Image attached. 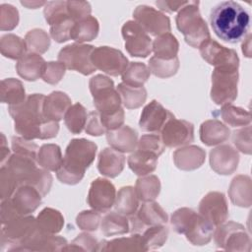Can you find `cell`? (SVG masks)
<instances>
[{
    "mask_svg": "<svg viewBox=\"0 0 252 252\" xmlns=\"http://www.w3.org/2000/svg\"><path fill=\"white\" fill-rule=\"evenodd\" d=\"M44 99L43 94H33L19 104L9 105V113L14 119L15 131L23 138L44 140L56 137L59 124L44 116Z\"/></svg>",
    "mask_w": 252,
    "mask_h": 252,
    "instance_id": "1",
    "label": "cell"
},
{
    "mask_svg": "<svg viewBox=\"0 0 252 252\" xmlns=\"http://www.w3.org/2000/svg\"><path fill=\"white\" fill-rule=\"evenodd\" d=\"M210 24L219 38L228 43H236L248 33L250 14L237 2L223 1L212 8Z\"/></svg>",
    "mask_w": 252,
    "mask_h": 252,
    "instance_id": "2",
    "label": "cell"
},
{
    "mask_svg": "<svg viewBox=\"0 0 252 252\" xmlns=\"http://www.w3.org/2000/svg\"><path fill=\"white\" fill-rule=\"evenodd\" d=\"M97 146L87 139H73L68 144L61 166L56 171L57 178L65 184L79 183L86 169L95 158Z\"/></svg>",
    "mask_w": 252,
    "mask_h": 252,
    "instance_id": "3",
    "label": "cell"
},
{
    "mask_svg": "<svg viewBox=\"0 0 252 252\" xmlns=\"http://www.w3.org/2000/svg\"><path fill=\"white\" fill-rule=\"evenodd\" d=\"M171 225L179 234L194 245H204L210 242L215 231V225L200 214L189 208H180L171 216Z\"/></svg>",
    "mask_w": 252,
    "mask_h": 252,
    "instance_id": "4",
    "label": "cell"
},
{
    "mask_svg": "<svg viewBox=\"0 0 252 252\" xmlns=\"http://www.w3.org/2000/svg\"><path fill=\"white\" fill-rule=\"evenodd\" d=\"M199 4V1H189L178 11L175 19L177 29L183 33L185 41L196 48L211 38L207 23L200 14Z\"/></svg>",
    "mask_w": 252,
    "mask_h": 252,
    "instance_id": "5",
    "label": "cell"
},
{
    "mask_svg": "<svg viewBox=\"0 0 252 252\" xmlns=\"http://www.w3.org/2000/svg\"><path fill=\"white\" fill-rule=\"evenodd\" d=\"M90 91L94 98V105L100 115H110L119 111L121 97L114 88L113 81L104 75H95L90 80Z\"/></svg>",
    "mask_w": 252,
    "mask_h": 252,
    "instance_id": "6",
    "label": "cell"
},
{
    "mask_svg": "<svg viewBox=\"0 0 252 252\" xmlns=\"http://www.w3.org/2000/svg\"><path fill=\"white\" fill-rule=\"evenodd\" d=\"M238 78V68H215L212 74V100L218 105L230 104L237 96Z\"/></svg>",
    "mask_w": 252,
    "mask_h": 252,
    "instance_id": "7",
    "label": "cell"
},
{
    "mask_svg": "<svg viewBox=\"0 0 252 252\" xmlns=\"http://www.w3.org/2000/svg\"><path fill=\"white\" fill-rule=\"evenodd\" d=\"M94 47L89 44L73 43L63 47L58 53V61L67 69L77 71L83 75H90L96 69L92 62Z\"/></svg>",
    "mask_w": 252,
    "mask_h": 252,
    "instance_id": "8",
    "label": "cell"
},
{
    "mask_svg": "<svg viewBox=\"0 0 252 252\" xmlns=\"http://www.w3.org/2000/svg\"><path fill=\"white\" fill-rule=\"evenodd\" d=\"M215 242L218 247L232 251L250 250V237L245 227L237 222L228 221L218 225L215 233Z\"/></svg>",
    "mask_w": 252,
    "mask_h": 252,
    "instance_id": "9",
    "label": "cell"
},
{
    "mask_svg": "<svg viewBox=\"0 0 252 252\" xmlns=\"http://www.w3.org/2000/svg\"><path fill=\"white\" fill-rule=\"evenodd\" d=\"M121 32L125 40V48L130 55L145 58L151 54L153 51L152 39L137 22H126Z\"/></svg>",
    "mask_w": 252,
    "mask_h": 252,
    "instance_id": "10",
    "label": "cell"
},
{
    "mask_svg": "<svg viewBox=\"0 0 252 252\" xmlns=\"http://www.w3.org/2000/svg\"><path fill=\"white\" fill-rule=\"evenodd\" d=\"M133 17L148 34L158 36L170 32L169 18L154 7L139 5L134 10Z\"/></svg>",
    "mask_w": 252,
    "mask_h": 252,
    "instance_id": "11",
    "label": "cell"
},
{
    "mask_svg": "<svg viewBox=\"0 0 252 252\" xmlns=\"http://www.w3.org/2000/svg\"><path fill=\"white\" fill-rule=\"evenodd\" d=\"M92 62L98 69L110 76L122 75L128 66V59L118 49L109 46H100L94 49Z\"/></svg>",
    "mask_w": 252,
    "mask_h": 252,
    "instance_id": "12",
    "label": "cell"
},
{
    "mask_svg": "<svg viewBox=\"0 0 252 252\" xmlns=\"http://www.w3.org/2000/svg\"><path fill=\"white\" fill-rule=\"evenodd\" d=\"M130 231L141 233L149 226L166 224L167 214L156 202L148 201L139 208V210L130 217Z\"/></svg>",
    "mask_w": 252,
    "mask_h": 252,
    "instance_id": "13",
    "label": "cell"
},
{
    "mask_svg": "<svg viewBox=\"0 0 252 252\" xmlns=\"http://www.w3.org/2000/svg\"><path fill=\"white\" fill-rule=\"evenodd\" d=\"M161 140L168 148L189 145L194 141V126L186 120L176 119L174 115L168 119L160 130Z\"/></svg>",
    "mask_w": 252,
    "mask_h": 252,
    "instance_id": "14",
    "label": "cell"
},
{
    "mask_svg": "<svg viewBox=\"0 0 252 252\" xmlns=\"http://www.w3.org/2000/svg\"><path fill=\"white\" fill-rule=\"evenodd\" d=\"M200 53L210 65L217 67H234L238 68L239 58L235 50L220 45L212 38L206 40L200 45Z\"/></svg>",
    "mask_w": 252,
    "mask_h": 252,
    "instance_id": "15",
    "label": "cell"
},
{
    "mask_svg": "<svg viewBox=\"0 0 252 252\" xmlns=\"http://www.w3.org/2000/svg\"><path fill=\"white\" fill-rule=\"evenodd\" d=\"M36 229V220L32 216H20L2 225V240L23 245Z\"/></svg>",
    "mask_w": 252,
    "mask_h": 252,
    "instance_id": "16",
    "label": "cell"
},
{
    "mask_svg": "<svg viewBox=\"0 0 252 252\" xmlns=\"http://www.w3.org/2000/svg\"><path fill=\"white\" fill-rule=\"evenodd\" d=\"M199 214L215 226L225 222L228 219V207L224 194L209 192L199 204Z\"/></svg>",
    "mask_w": 252,
    "mask_h": 252,
    "instance_id": "17",
    "label": "cell"
},
{
    "mask_svg": "<svg viewBox=\"0 0 252 252\" xmlns=\"http://www.w3.org/2000/svg\"><path fill=\"white\" fill-rule=\"evenodd\" d=\"M116 190L114 185L104 178H96L90 186L88 203L90 207L99 213H105L114 206Z\"/></svg>",
    "mask_w": 252,
    "mask_h": 252,
    "instance_id": "18",
    "label": "cell"
},
{
    "mask_svg": "<svg viewBox=\"0 0 252 252\" xmlns=\"http://www.w3.org/2000/svg\"><path fill=\"white\" fill-rule=\"evenodd\" d=\"M173 114L165 109L158 100L153 99L142 110L139 125L146 132H159Z\"/></svg>",
    "mask_w": 252,
    "mask_h": 252,
    "instance_id": "19",
    "label": "cell"
},
{
    "mask_svg": "<svg viewBox=\"0 0 252 252\" xmlns=\"http://www.w3.org/2000/svg\"><path fill=\"white\" fill-rule=\"evenodd\" d=\"M239 155L229 145L215 148L210 153L211 167L219 174L228 175L233 173L238 165Z\"/></svg>",
    "mask_w": 252,
    "mask_h": 252,
    "instance_id": "20",
    "label": "cell"
},
{
    "mask_svg": "<svg viewBox=\"0 0 252 252\" xmlns=\"http://www.w3.org/2000/svg\"><path fill=\"white\" fill-rule=\"evenodd\" d=\"M42 196L31 185L19 186L10 198L17 211L23 215H31L41 203Z\"/></svg>",
    "mask_w": 252,
    "mask_h": 252,
    "instance_id": "21",
    "label": "cell"
},
{
    "mask_svg": "<svg viewBox=\"0 0 252 252\" xmlns=\"http://www.w3.org/2000/svg\"><path fill=\"white\" fill-rule=\"evenodd\" d=\"M105 134L109 146L121 153L133 152L137 147L138 134L127 125H122L115 130H108Z\"/></svg>",
    "mask_w": 252,
    "mask_h": 252,
    "instance_id": "22",
    "label": "cell"
},
{
    "mask_svg": "<svg viewBox=\"0 0 252 252\" xmlns=\"http://www.w3.org/2000/svg\"><path fill=\"white\" fill-rule=\"evenodd\" d=\"M124 164V155L111 147L105 148L99 153L97 169L102 175L111 178L116 177L122 172Z\"/></svg>",
    "mask_w": 252,
    "mask_h": 252,
    "instance_id": "23",
    "label": "cell"
},
{
    "mask_svg": "<svg viewBox=\"0 0 252 252\" xmlns=\"http://www.w3.org/2000/svg\"><path fill=\"white\" fill-rule=\"evenodd\" d=\"M66 246L65 238L42 232L37 228L19 250H63Z\"/></svg>",
    "mask_w": 252,
    "mask_h": 252,
    "instance_id": "24",
    "label": "cell"
},
{
    "mask_svg": "<svg viewBox=\"0 0 252 252\" xmlns=\"http://www.w3.org/2000/svg\"><path fill=\"white\" fill-rule=\"evenodd\" d=\"M205 158V151L197 146L183 147L173 154L175 165L182 170H194L200 167L204 163Z\"/></svg>",
    "mask_w": 252,
    "mask_h": 252,
    "instance_id": "25",
    "label": "cell"
},
{
    "mask_svg": "<svg viewBox=\"0 0 252 252\" xmlns=\"http://www.w3.org/2000/svg\"><path fill=\"white\" fill-rule=\"evenodd\" d=\"M71 106V98L63 92H52L45 96L43 103L44 116L51 121H60Z\"/></svg>",
    "mask_w": 252,
    "mask_h": 252,
    "instance_id": "26",
    "label": "cell"
},
{
    "mask_svg": "<svg viewBox=\"0 0 252 252\" xmlns=\"http://www.w3.org/2000/svg\"><path fill=\"white\" fill-rule=\"evenodd\" d=\"M46 62L44 59L35 53L25 54L19 59L16 70L20 77L27 81H35L42 76Z\"/></svg>",
    "mask_w": 252,
    "mask_h": 252,
    "instance_id": "27",
    "label": "cell"
},
{
    "mask_svg": "<svg viewBox=\"0 0 252 252\" xmlns=\"http://www.w3.org/2000/svg\"><path fill=\"white\" fill-rule=\"evenodd\" d=\"M229 129L217 119L207 120L200 127V139L207 146H215L228 140Z\"/></svg>",
    "mask_w": 252,
    "mask_h": 252,
    "instance_id": "28",
    "label": "cell"
},
{
    "mask_svg": "<svg viewBox=\"0 0 252 252\" xmlns=\"http://www.w3.org/2000/svg\"><path fill=\"white\" fill-rule=\"evenodd\" d=\"M251 179L248 175H237L230 183L228 195L231 202L239 207L251 206Z\"/></svg>",
    "mask_w": 252,
    "mask_h": 252,
    "instance_id": "29",
    "label": "cell"
},
{
    "mask_svg": "<svg viewBox=\"0 0 252 252\" xmlns=\"http://www.w3.org/2000/svg\"><path fill=\"white\" fill-rule=\"evenodd\" d=\"M158 156L137 150L128 158V165L130 169L139 176H145L154 172L158 165Z\"/></svg>",
    "mask_w": 252,
    "mask_h": 252,
    "instance_id": "30",
    "label": "cell"
},
{
    "mask_svg": "<svg viewBox=\"0 0 252 252\" xmlns=\"http://www.w3.org/2000/svg\"><path fill=\"white\" fill-rule=\"evenodd\" d=\"M98 31V21L96 18L90 15L80 21L75 22L71 30V39L78 41L79 43L91 41L97 36Z\"/></svg>",
    "mask_w": 252,
    "mask_h": 252,
    "instance_id": "31",
    "label": "cell"
},
{
    "mask_svg": "<svg viewBox=\"0 0 252 252\" xmlns=\"http://www.w3.org/2000/svg\"><path fill=\"white\" fill-rule=\"evenodd\" d=\"M139 200L140 199L134 187H122L116 194L114 208L117 213L126 217H131L138 210Z\"/></svg>",
    "mask_w": 252,
    "mask_h": 252,
    "instance_id": "32",
    "label": "cell"
},
{
    "mask_svg": "<svg viewBox=\"0 0 252 252\" xmlns=\"http://www.w3.org/2000/svg\"><path fill=\"white\" fill-rule=\"evenodd\" d=\"M100 228L105 236L120 235L130 231V222L126 216L117 212H110L102 218Z\"/></svg>",
    "mask_w": 252,
    "mask_h": 252,
    "instance_id": "33",
    "label": "cell"
},
{
    "mask_svg": "<svg viewBox=\"0 0 252 252\" xmlns=\"http://www.w3.org/2000/svg\"><path fill=\"white\" fill-rule=\"evenodd\" d=\"M35 220L36 226L40 231L50 234L59 232L64 224V218L61 213L52 208L43 209Z\"/></svg>",
    "mask_w": 252,
    "mask_h": 252,
    "instance_id": "34",
    "label": "cell"
},
{
    "mask_svg": "<svg viewBox=\"0 0 252 252\" xmlns=\"http://www.w3.org/2000/svg\"><path fill=\"white\" fill-rule=\"evenodd\" d=\"M63 161L61 149L55 144H44L39 148L37 163L44 169L57 171Z\"/></svg>",
    "mask_w": 252,
    "mask_h": 252,
    "instance_id": "35",
    "label": "cell"
},
{
    "mask_svg": "<svg viewBox=\"0 0 252 252\" xmlns=\"http://www.w3.org/2000/svg\"><path fill=\"white\" fill-rule=\"evenodd\" d=\"M121 101L128 109H134L142 106L147 98V91L144 87H132L124 83L118 84L116 88Z\"/></svg>",
    "mask_w": 252,
    "mask_h": 252,
    "instance_id": "36",
    "label": "cell"
},
{
    "mask_svg": "<svg viewBox=\"0 0 252 252\" xmlns=\"http://www.w3.org/2000/svg\"><path fill=\"white\" fill-rule=\"evenodd\" d=\"M25 88L19 80L5 79L1 82V101L9 105H16L26 99Z\"/></svg>",
    "mask_w": 252,
    "mask_h": 252,
    "instance_id": "37",
    "label": "cell"
},
{
    "mask_svg": "<svg viewBox=\"0 0 252 252\" xmlns=\"http://www.w3.org/2000/svg\"><path fill=\"white\" fill-rule=\"evenodd\" d=\"M179 43L176 37L170 32L160 34L153 41V51L155 56L163 59H173L177 57Z\"/></svg>",
    "mask_w": 252,
    "mask_h": 252,
    "instance_id": "38",
    "label": "cell"
},
{
    "mask_svg": "<svg viewBox=\"0 0 252 252\" xmlns=\"http://www.w3.org/2000/svg\"><path fill=\"white\" fill-rule=\"evenodd\" d=\"M151 71L147 65L141 62H131L122 73V83L132 87H144L150 78Z\"/></svg>",
    "mask_w": 252,
    "mask_h": 252,
    "instance_id": "39",
    "label": "cell"
},
{
    "mask_svg": "<svg viewBox=\"0 0 252 252\" xmlns=\"http://www.w3.org/2000/svg\"><path fill=\"white\" fill-rule=\"evenodd\" d=\"M167 236L168 228L164 224L147 227L141 234L144 251L157 249L162 246V244L166 241Z\"/></svg>",
    "mask_w": 252,
    "mask_h": 252,
    "instance_id": "40",
    "label": "cell"
},
{
    "mask_svg": "<svg viewBox=\"0 0 252 252\" xmlns=\"http://www.w3.org/2000/svg\"><path fill=\"white\" fill-rule=\"evenodd\" d=\"M136 193L143 202L154 201L159 194L160 182L156 175L141 176L136 181Z\"/></svg>",
    "mask_w": 252,
    "mask_h": 252,
    "instance_id": "41",
    "label": "cell"
},
{
    "mask_svg": "<svg viewBox=\"0 0 252 252\" xmlns=\"http://www.w3.org/2000/svg\"><path fill=\"white\" fill-rule=\"evenodd\" d=\"M0 47L2 55L10 59H21L27 51L25 39L13 33L1 36Z\"/></svg>",
    "mask_w": 252,
    "mask_h": 252,
    "instance_id": "42",
    "label": "cell"
},
{
    "mask_svg": "<svg viewBox=\"0 0 252 252\" xmlns=\"http://www.w3.org/2000/svg\"><path fill=\"white\" fill-rule=\"evenodd\" d=\"M87 120L86 108L79 102L71 105L64 115L65 125L73 134H80L86 127Z\"/></svg>",
    "mask_w": 252,
    "mask_h": 252,
    "instance_id": "43",
    "label": "cell"
},
{
    "mask_svg": "<svg viewBox=\"0 0 252 252\" xmlns=\"http://www.w3.org/2000/svg\"><path fill=\"white\" fill-rule=\"evenodd\" d=\"M219 114L222 120L231 127L248 126L251 122V115L249 111L231 104L222 105Z\"/></svg>",
    "mask_w": 252,
    "mask_h": 252,
    "instance_id": "44",
    "label": "cell"
},
{
    "mask_svg": "<svg viewBox=\"0 0 252 252\" xmlns=\"http://www.w3.org/2000/svg\"><path fill=\"white\" fill-rule=\"evenodd\" d=\"M99 243L98 251H117V250H142V237L141 233H134L129 237L115 238L110 241H102Z\"/></svg>",
    "mask_w": 252,
    "mask_h": 252,
    "instance_id": "45",
    "label": "cell"
},
{
    "mask_svg": "<svg viewBox=\"0 0 252 252\" xmlns=\"http://www.w3.org/2000/svg\"><path fill=\"white\" fill-rule=\"evenodd\" d=\"M27 50L30 53H44L50 46V38L47 32L41 29L30 31L25 36Z\"/></svg>",
    "mask_w": 252,
    "mask_h": 252,
    "instance_id": "46",
    "label": "cell"
},
{
    "mask_svg": "<svg viewBox=\"0 0 252 252\" xmlns=\"http://www.w3.org/2000/svg\"><path fill=\"white\" fill-rule=\"evenodd\" d=\"M179 68V60L177 57L173 59H163L153 56L149 61L150 71L158 78H169L173 76Z\"/></svg>",
    "mask_w": 252,
    "mask_h": 252,
    "instance_id": "47",
    "label": "cell"
},
{
    "mask_svg": "<svg viewBox=\"0 0 252 252\" xmlns=\"http://www.w3.org/2000/svg\"><path fill=\"white\" fill-rule=\"evenodd\" d=\"M43 14L45 21L50 27L70 18L67 10V1L46 2Z\"/></svg>",
    "mask_w": 252,
    "mask_h": 252,
    "instance_id": "48",
    "label": "cell"
},
{
    "mask_svg": "<svg viewBox=\"0 0 252 252\" xmlns=\"http://www.w3.org/2000/svg\"><path fill=\"white\" fill-rule=\"evenodd\" d=\"M138 150L152 153L159 157L164 151V144L161 140V137L158 134H146L143 135L137 144Z\"/></svg>",
    "mask_w": 252,
    "mask_h": 252,
    "instance_id": "49",
    "label": "cell"
},
{
    "mask_svg": "<svg viewBox=\"0 0 252 252\" xmlns=\"http://www.w3.org/2000/svg\"><path fill=\"white\" fill-rule=\"evenodd\" d=\"M11 142L12 149L15 154L29 157L37 160L39 147L35 143L32 142V140H27L23 137H12Z\"/></svg>",
    "mask_w": 252,
    "mask_h": 252,
    "instance_id": "50",
    "label": "cell"
},
{
    "mask_svg": "<svg viewBox=\"0 0 252 252\" xmlns=\"http://www.w3.org/2000/svg\"><path fill=\"white\" fill-rule=\"evenodd\" d=\"M19 23V12L10 4L0 5V28L2 31H11Z\"/></svg>",
    "mask_w": 252,
    "mask_h": 252,
    "instance_id": "51",
    "label": "cell"
},
{
    "mask_svg": "<svg viewBox=\"0 0 252 252\" xmlns=\"http://www.w3.org/2000/svg\"><path fill=\"white\" fill-rule=\"evenodd\" d=\"M66 67L63 63L57 61H50L45 64L44 71L42 73V80L48 84L55 85L61 81L65 74Z\"/></svg>",
    "mask_w": 252,
    "mask_h": 252,
    "instance_id": "52",
    "label": "cell"
},
{
    "mask_svg": "<svg viewBox=\"0 0 252 252\" xmlns=\"http://www.w3.org/2000/svg\"><path fill=\"white\" fill-rule=\"evenodd\" d=\"M101 220V216L99 212L96 211H83L76 219V222L81 229L85 230H96L99 222Z\"/></svg>",
    "mask_w": 252,
    "mask_h": 252,
    "instance_id": "53",
    "label": "cell"
},
{
    "mask_svg": "<svg viewBox=\"0 0 252 252\" xmlns=\"http://www.w3.org/2000/svg\"><path fill=\"white\" fill-rule=\"evenodd\" d=\"M89 250L98 251L99 242L91 234L84 232L79 234L71 243L70 246H66L63 250Z\"/></svg>",
    "mask_w": 252,
    "mask_h": 252,
    "instance_id": "54",
    "label": "cell"
},
{
    "mask_svg": "<svg viewBox=\"0 0 252 252\" xmlns=\"http://www.w3.org/2000/svg\"><path fill=\"white\" fill-rule=\"evenodd\" d=\"M75 24V21H73L71 18L66 19L56 25H53L50 27V35L51 37L61 43L65 42L69 39H71V30Z\"/></svg>",
    "mask_w": 252,
    "mask_h": 252,
    "instance_id": "55",
    "label": "cell"
},
{
    "mask_svg": "<svg viewBox=\"0 0 252 252\" xmlns=\"http://www.w3.org/2000/svg\"><path fill=\"white\" fill-rule=\"evenodd\" d=\"M67 10L70 18L77 22L90 16L92 7L87 1H67Z\"/></svg>",
    "mask_w": 252,
    "mask_h": 252,
    "instance_id": "56",
    "label": "cell"
},
{
    "mask_svg": "<svg viewBox=\"0 0 252 252\" xmlns=\"http://www.w3.org/2000/svg\"><path fill=\"white\" fill-rule=\"evenodd\" d=\"M233 143L236 148L246 155L251 154V127L239 129L233 133Z\"/></svg>",
    "mask_w": 252,
    "mask_h": 252,
    "instance_id": "57",
    "label": "cell"
},
{
    "mask_svg": "<svg viewBox=\"0 0 252 252\" xmlns=\"http://www.w3.org/2000/svg\"><path fill=\"white\" fill-rule=\"evenodd\" d=\"M85 130L89 135L92 136H100L106 133V129L101 123L100 115L96 110L89 113Z\"/></svg>",
    "mask_w": 252,
    "mask_h": 252,
    "instance_id": "58",
    "label": "cell"
},
{
    "mask_svg": "<svg viewBox=\"0 0 252 252\" xmlns=\"http://www.w3.org/2000/svg\"><path fill=\"white\" fill-rule=\"evenodd\" d=\"M189 1H157L156 5L164 12H176L182 9L185 5L188 4Z\"/></svg>",
    "mask_w": 252,
    "mask_h": 252,
    "instance_id": "59",
    "label": "cell"
},
{
    "mask_svg": "<svg viewBox=\"0 0 252 252\" xmlns=\"http://www.w3.org/2000/svg\"><path fill=\"white\" fill-rule=\"evenodd\" d=\"M1 138H2V145H1V165H3V164L9 159V158L11 157V155H10V150H9L8 147L6 146L5 137H4L3 134L1 135Z\"/></svg>",
    "mask_w": 252,
    "mask_h": 252,
    "instance_id": "60",
    "label": "cell"
},
{
    "mask_svg": "<svg viewBox=\"0 0 252 252\" xmlns=\"http://www.w3.org/2000/svg\"><path fill=\"white\" fill-rule=\"evenodd\" d=\"M251 34L245 36V40L242 43V52L246 57H251Z\"/></svg>",
    "mask_w": 252,
    "mask_h": 252,
    "instance_id": "61",
    "label": "cell"
},
{
    "mask_svg": "<svg viewBox=\"0 0 252 252\" xmlns=\"http://www.w3.org/2000/svg\"><path fill=\"white\" fill-rule=\"evenodd\" d=\"M21 4L29 9H36L40 6L45 5L46 2H43V1H21Z\"/></svg>",
    "mask_w": 252,
    "mask_h": 252,
    "instance_id": "62",
    "label": "cell"
}]
</instances>
